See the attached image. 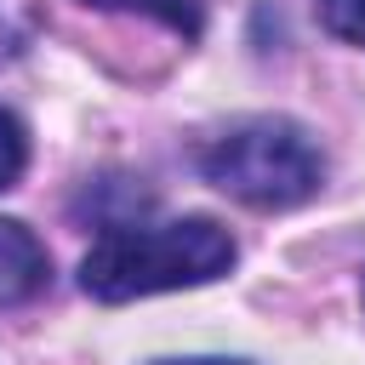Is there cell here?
I'll use <instances>...</instances> for the list:
<instances>
[{"instance_id":"cell-5","label":"cell","mask_w":365,"mask_h":365,"mask_svg":"<svg viewBox=\"0 0 365 365\" xmlns=\"http://www.w3.org/2000/svg\"><path fill=\"white\" fill-rule=\"evenodd\" d=\"M23 165H29V131H23V120L11 108H0V194L17 188Z\"/></svg>"},{"instance_id":"cell-6","label":"cell","mask_w":365,"mask_h":365,"mask_svg":"<svg viewBox=\"0 0 365 365\" xmlns=\"http://www.w3.org/2000/svg\"><path fill=\"white\" fill-rule=\"evenodd\" d=\"M319 23L348 40V46H365V0H319Z\"/></svg>"},{"instance_id":"cell-2","label":"cell","mask_w":365,"mask_h":365,"mask_svg":"<svg viewBox=\"0 0 365 365\" xmlns=\"http://www.w3.org/2000/svg\"><path fill=\"white\" fill-rule=\"evenodd\" d=\"M200 171L257 211H285L319 194L325 154L297 120H240L200 154Z\"/></svg>"},{"instance_id":"cell-7","label":"cell","mask_w":365,"mask_h":365,"mask_svg":"<svg viewBox=\"0 0 365 365\" xmlns=\"http://www.w3.org/2000/svg\"><path fill=\"white\" fill-rule=\"evenodd\" d=\"M11 57H17V34L0 23V63H11Z\"/></svg>"},{"instance_id":"cell-4","label":"cell","mask_w":365,"mask_h":365,"mask_svg":"<svg viewBox=\"0 0 365 365\" xmlns=\"http://www.w3.org/2000/svg\"><path fill=\"white\" fill-rule=\"evenodd\" d=\"M91 6H125V11H148V17H160L165 29H177L182 40H194V34H200V23H205V0H91Z\"/></svg>"},{"instance_id":"cell-3","label":"cell","mask_w":365,"mask_h":365,"mask_svg":"<svg viewBox=\"0 0 365 365\" xmlns=\"http://www.w3.org/2000/svg\"><path fill=\"white\" fill-rule=\"evenodd\" d=\"M51 257L34 240V228H23L17 217H0V308H17L29 297L46 291Z\"/></svg>"},{"instance_id":"cell-9","label":"cell","mask_w":365,"mask_h":365,"mask_svg":"<svg viewBox=\"0 0 365 365\" xmlns=\"http://www.w3.org/2000/svg\"><path fill=\"white\" fill-rule=\"evenodd\" d=\"M359 297H365V279H359Z\"/></svg>"},{"instance_id":"cell-8","label":"cell","mask_w":365,"mask_h":365,"mask_svg":"<svg viewBox=\"0 0 365 365\" xmlns=\"http://www.w3.org/2000/svg\"><path fill=\"white\" fill-rule=\"evenodd\" d=\"M160 365H245V359H160Z\"/></svg>"},{"instance_id":"cell-1","label":"cell","mask_w":365,"mask_h":365,"mask_svg":"<svg viewBox=\"0 0 365 365\" xmlns=\"http://www.w3.org/2000/svg\"><path fill=\"white\" fill-rule=\"evenodd\" d=\"M234 234L217 217L177 222H108L80 262V285L97 302H131L148 291L211 285L234 268Z\"/></svg>"}]
</instances>
